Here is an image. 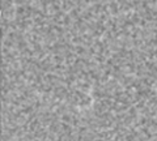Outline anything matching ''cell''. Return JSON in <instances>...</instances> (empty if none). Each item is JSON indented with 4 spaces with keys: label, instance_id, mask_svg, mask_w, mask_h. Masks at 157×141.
Returning a JSON list of instances; mask_svg holds the SVG:
<instances>
[{
    "label": "cell",
    "instance_id": "6da1fadb",
    "mask_svg": "<svg viewBox=\"0 0 157 141\" xmlns=\"http://www.w3.org/2000/svg\"><path fill=\"white\" fill-rule=\"evenodd\" d=\"M0 18H1V12H0Z\"/></svg>",
    "mask_w": 157,
    "mask_h": 141
}]
</instances>
